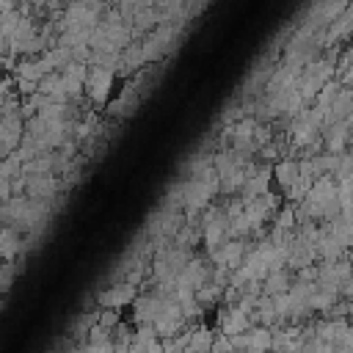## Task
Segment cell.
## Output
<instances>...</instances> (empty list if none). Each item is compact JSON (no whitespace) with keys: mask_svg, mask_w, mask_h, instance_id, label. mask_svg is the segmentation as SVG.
<instances>
[{"mask_svg":"<svg viewBox=\"0 0 353 353\" xmlns=\"http://www.w3.org/2000/svg\"><path fill=\"white\" fill-rule=\"evenodd\" d=\"M132 298H135V284L124 281V284H116V287H108L105 292H99L97 301L102 309H121V306L132 303Z\"/></svg>","mask_w":353,"mask_h":353,"instance_id":"cell-5","label":"cell"},{"mask_svg":"<svg viewBox=\"0 0 353 353\" xmlns=\"http://www.w3.org/2000/svg\"><path fill=\"white\" fill-rule=\"evenodd\" d=\"M171 295H163V292H143V295H135L132 298V317L135 323H154V317L163 312L165 301Z\"/></svg>","mask_w":353,"mask_h":353,"instance_id":"cell-1","label":"cell"},{"mask_svg":"<svg viewBox=\"0 0 353 353\" xmlns=\"http://www.w3.org/2000/svg\"><path fill=\"white\" fill-rule=\"evenodd\" d=\"M270 174H276V182L281 190H290L298 182V163L295 160H279Z\"/></svg>","mask_w":353,"mask_h":353,"instance_id":"cell-8","label":"cell"},{"mask_svg":"<svg viewBox=\"0 0 353 353\" xmlns=\"http://www.w3.org/2000/svg\"><path fill=\"white\" fill-rule=\"evenodd\" d=\"M22 251V240H19V232L17 229H0V259L11 262L17 254Z\"/></svg>","mask_w":353,"mask_h":353,"instance_id":"cell-7","label":"cell"},{"mask_svg":"<svg viewBox=\"0 0 353 353\" xmlns=\"http://www.w3.org/2000/svg\"><path fill=\"white\" fill-rule=\"evenodd\" d=\"M25 190L30 199H52L58 190V179L52 176V171L47 174H25Z\"/></svg>","mask_w":353,"mask_h":353,"instance_id":"cell-4","label":"cell"},{"mask_svg":"<svg viewBox=\"0 0 353 353\" xmlns=\"http://www.w3.org/2000/svg\"><path fill=\"white\" fill-rule=\"evenodd\" d=\"M218 323H221V334H226V336L240 334V331H245V328H251V325H254V323H251V314H248V312H243L237 303H232V306L221 309V312H218Z\"/></svg>","mask_w":353,"mask_h":353,"instance_id":"cell-2","label":"cell"},{"mask_svg":"<svg viewBox=\"0 0 353 353\" xmlns=\"http://www.w3.org/2000/svg\"><path fill=\"white\" fill-rule=\"evenodd\" d=\"M290 284H292V279L287 276L284 268H279V270H268L265 279H262V295L273 298V295H279V292H287Z\"/></svg>","mask_w":353,"mask_h":353,"instance_id":"cell-6","label":"cell"},{"mask_svg":"<svg viewBox=\"0 0 353 353\" xmlns=\"http://www.w3.org/2000/svg\"><path fill=\"white\" fill-rule=\"evenodd\" d=\"M110 83H113V69H102V66H97V69H94L91 74H85V80H83V85H85V91H88V97H91L94 102H105V99H108Z\"/></svg>","mask_w":353,"mask_h":353,"instance_id":"cell-3","label":"cell"},{"mask_svg":"<svg viewBox=\"0 0 353 353\" xmlns=\"http://www.w3.org/2000/svg\"><path fill=\"white\" fill-rule=\"evenodd\" d=\"M212 331L210 328H190V334H188V353H210V345H212Z\"/></svg>","mask_w":353,"mask_h":353,"instance_id":"cell-9","label":"cell"}]
</instances>
